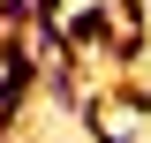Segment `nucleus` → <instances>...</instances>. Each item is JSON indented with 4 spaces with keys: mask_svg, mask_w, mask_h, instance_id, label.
Segmentation results:
<instances>
[{
    "mask_svg": "<svg viewBox=\"0 0 151 143\" xmlns=\"http://www.w3.org/2000/svg\"><path fill=\"white\" fill-rule=\"evenodd\" d=\"M60 30H68V45H76L83 60H98V53H106V38L121 30V15H113V0H83V8L68 0V15H60Z\"/></svg>",
    "mask_w": 151,
    "mask_h": 143,
    "instance_id": "1",
    "label": "nucleus"
},
{
    "mask_svg": "<svg viewBox=\"0 0 151 143\" xmlns=\"http://www.w3.org/2000/svg\"><path fill=\"white\" fill-rule=\"evenodd\" d=\"M106 98H113V113H121L129 128H136V121H151V83H144L136 68H129V75H113V83H106Z\"/></svg>",
    "mask_w": 151,
    "mask_h": 143,
    "instance_id": "2",
    "label": "nucleus"
},
{
    "mask_svg": "<svg viewBox=\"0 0 151 143\" xmlns=\"http://www.w3.org/2000/svg\"><path fill=\"white\" fill-rule=\"evenodd\" d=\"M113 15L121 23H144V0H113Z\"/></svg>",
    "mask_w": 151,
    "mask_h": 143,
    "instance_id": "3",
    "label": "nucleus"
}]
</instances>
